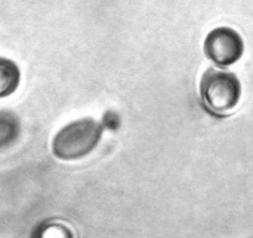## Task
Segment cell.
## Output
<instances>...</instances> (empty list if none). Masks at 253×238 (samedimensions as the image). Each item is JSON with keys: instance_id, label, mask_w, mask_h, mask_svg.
<instances>
[{"instance_id": "5b68a950", "label": "cell", "mask_w": 253, "mask_h": 238, "mask_svg": "<svg viewBox=\"0 0 253 238\" xmlns=\"http://www.w3.org/2000/svg\"><path fill=\"white\" fill-rule=\"evenodd\" d=\"M20 134V121L14 113L0 111V150L6 149Z\"/></svg>"}, {"instance_id": "277c9868", "label": "cell", "mask_w": 253, "mask_h": 238, "mask_svg": "<svg viewBox=\"0 0 253 238\" xmlns=\"http://www.w3.org/2000/svg\"><path fill=\"white\" fill-rule=\"evenodd\" d=\"M20 68L12 60L0 57V99L14 93L20 84Z\"/></svg>"}, {"instance_id": "7a4b0ae2", "label": "cell", "mask_w": 253, "mask_h": 238, "mask_svg": "<svg viewBox=\"0 0 253 238\" xmlns=\"http://www.w3.org/2000/svg\"><path fill=\"white\" fill-rule=\"evenodd\" d=\"M200 97L208 111L217 116H225L239 104L241 83L232 72L209 68L204 72L200 81Z\"/></svg>"}, {"instance_id": "3957f363", "label": "cell", "mask_w": 253, "mask_h": 238, "mask_svg": "<svg viewBox=\"0 0 253 238\" xmlns=\"http://www.w3.org/2000/svg\"><path fill=\"white\" fill-rule=\"evenodd\" d=\"M245 44L241 35L231 27L221 26L211 30L204 41V52L219 66H230L244 55Z\"/></svg>"}, {"instance_id": "6da1fadb", "label": "cell", "mask_w": 253, "mask_h": 238, "mask_svg": "<svg viewBox=\"0 0 253 238\" xmlns=\"http://www.w3.org/2000/svg\"><path fill=\"white\" fill-rule=\"evenodd\" d=\"M104 126L93 118H83L64 125L52 141L54 156L64 161L85 158L98 146Z\"/></svg>"}]
</instances>
